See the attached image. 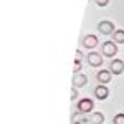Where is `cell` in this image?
<instances>
[{"mask_svg":"<svg viewBox=\"0 0 124 124\" xmlns=\"http://www.w3.org/2000/svg\"><path fill=\"white\" fill-rule=\"evenodd\" d=\"M73 71H75V75L81 71V61H75V70H73Z\"/></svg>","mask_w":124,"mask_h":124,"instance_id":"15","label":"cell"},{"mask_svg":"<svg viewBox=\"0 0 124 124\" xmlns=\"http://www.w3.org/2000/svg\"><path fill=\"white\" fill-rule=\"evenodd\" d=\"M113 124H124V113H119L113 117Z\"/></svg>","mask_w":124,"mask_h":124,"instance_id":"13","label":"cell"},{"mask_svg":"<svg viewBox=\"0 0 124 124\" xmlns=\"http://www.w3.org/2000/svg\"><path fill=\"white\" fill-rule=\"evenodd\" d=\"M111 78H113L111 70H101V71H98V75H96V79L99 81V85H108V83L111 81Z\"/></svg>","mask_w":124,"mask_h":124,"instance_id":"5","label":"cell"},{"mask_svg":"<svg viewBox=\"0 0 124 124\" xmlns=\"http://www.w3.org/2000/svg\"><path fill=\"white\" fill-rule=\"evenodd\" d=\"M83 46L88 48V50H93V48L98 46V37L96 35H86L83 38Z\"/></svg>","mask_w":124,"mask_h":124,"instance_id":"9","label":"cell"},{"mask_svg":"<svg viewBox=\"0 0 124 124\" xmlns=\"http://www.w3.org/2000/svg\"><path fill=\"white\" fill-rule=\"evenodd\" d=\"M86 61H88V65L93 68H98L103 65V58L99 53H96V51H89L88 53V56H86Z\"/></svg>","mask_w":124,"mask_h":124,"instance_id":"3","label":"cell"},{"mask_svg":"<svg viewBox=\"0 0 124 124\" xmlns=\"http://www.w3.org/2000/svg\"><path fill=\"white\" fill-rule=\"evenodd\" d=\"M113 40L114 43H124V30H116L113 33Z\"/></svg>","mask_w":124,"mask_h":124,"instance_id":"12","label":"cell"},{"mask_svg":"<svg viewBox=\"0 0 124 124\" xmlns=\"http://www.w3.org/2000/svg\"><path fill=\"white\" fill-rule=\"evenodd\" d=\"M89 123L91 124H103L104 123V116H103V113H93L91 117H89Z\"/></svg>","mask_w":124,"mask_h":124,"instance_id":"11","label":"cell"},{"mask_svg":"<svg viewBox=\"0 0 124 124\" xmlns=\"http://www.w3.org/2000/svg\"><path fill=\"white\" fill-rule=\"evenodd\" d=\"M94 96L99 99V101H104L108 99V96H109V89H108V86L106 85H98L94 89Z\"/></svg>","mask_w":124,"mask_h":124,"instance_id":"7","label":"cell"},{"mask_svg":"<svg viewBox=\"0 0 124 124\" xmlns=\"http://www.w3.org/2000/svg\"><path fill=\"white\" fill-rule=\"evenodd\" d=\"M78 98V88H71V101Z\"/></svg>","mask_w":124,"mask_h":124,"instance_id":"16","label":"cell"},{"mask_svg":"<svg viewBox=\"0 0 124 124\" xmlns=\"http://www.w3.org/2000/svg\"><path fill=\"white\" fill-rule=\"evenodd\" d=\"M109 70H111L113 75H121V73L124 71V61H123V60H119V58L113 60L111 65H109Z\"/></svg>","mask_w":124,"mask_h":124,"instance_id":"6","label":"cell"},{"mask_svg":"<svg viewBox=\"0 0 124 124\" xmlns=\"http://www.w3.org/2000/svg\"><path fill=\"white\" fill-rule=\"evenodd\" d=\"M86 121H88V117H86L85 113L76 111V113L73 114V124H86Z\"/></svg>","mask_w":124,"mask_h":124,"instance_id":"10","label":"cell"},{"mask_svg":"<svg viewBox=\"0 0 124 124\" xmlns=\"http://www.w3.org/2000/svg\"><path fill=\"white\" fill-rule=\"evenodd\" d=\"M94 2H96L98 7H106V5L109 3V0H94Z\"/></svg>","mask_w":124,"mask_h":124,"instance_id":"14","label":"cell"},{"mask_svg":"<svg viewBox=\"0 0 124 124\" xmlns=\"http://www.w3.org/2000/svg\"><path fill=\"white\" fill-rule=\"evenodd\" d=\"M73 88H83V86L88 85V78H86V75H83V73H76V75H73Z\"/></svg>","mask_w":124,"mask_h":124,"instance_id":"8","label":"cell"},{"mask_svg":"<svg viewBox=\"0 0 124 124\" xmlns=\"http://www.w3.org/2000/svg\"><path fill=\"white\" fill-rule=\"evenodd\" d=\"M83 60V51L81 50H78L76 51V58H75V61H81Z\"/></svg>","mask_w":124,"mask_h":124,"instance_id":"17","label":"cell"},{"mask_svg":"<svg viewBox=\"0 0 124 124\" xmlns=\"http://www.w3.org/2000/svg\"><path fill=\"white\" fill-rule=\"evenodd\" d=\"M98 30L103 33V35H111V33H114V23L113 22H109V20H103V22H99V25H98Z\"/></svg>","mask_w":124,"mask_h":124,"instance_id":"4","label":"cell"},{"mask_svg":"<svg viewBox=\"0 0 124 124\" xmlns=\"http://www.w3.org/2000/svg\"><path fill=\"white\" fill-rule=\"evenodd\" d=\"M93 108H94V103H93V99H89V98H83L79 103H78V111L79 113H91L93 111Z\"/></svg>","mask_w":124,"mask_h":124,"instance_id":"2","label":"cell"},{"mask_svg":"<svg viewBox=\"0 0 124 124\" xmlns=\"http://www.w3.org/2000/svg\"><path fill=\"white\" fill-rule=\"evenodd\" d=\"M101 51H103L104 56L113 58V56H116V53H117V45H116L114 41H104V43L101 45Z\"/></svg>","mask_w":124,"mask_h":124,"instance_id":"1","label":"cell"}]
</instances>
